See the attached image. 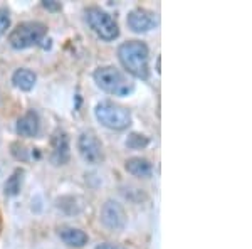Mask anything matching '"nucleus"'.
I'll return each instance as SVG.
<instances>
[{
  "label": "nucleus",
  "mask_w": 252,
  "mask_h": 249,
  "mask_svg": "<svg viewBox=\"0 0 252 249\" xmlns=\"http://www.w3.org/2000/svg\"><path fill=\"white\" fill-rule=\"evenodd\" d=\"M118 58L129 74L138 79L150 77V51L141 40H128L118 47Z\"/></svg>",
  "instance_id": "obj_1"
},
{
  "label": "nucleus",
  "mask_w": 252,
  "mask_h": 249,
  "mask_svg": "<svg viewBox=\"0 0 252 249\" xmlns=\"http://www.w3.org/2000/svg\"><path fill=\"white\" fill-rule=\"evenodd\" d=\"M94 81L103 91L115 96H128L135 89L131 81L113 66L97 68L94 71Z\"/></svg>",
  "instance_id": "obj_2"
},
{
  "label": "nucleus",
  "mask_w": 252,
  "mask_h": 249,
  "mask_svg": "<svg viewBox=\"0 0 252 249\" xmlns=\"http://www.w3.org/2000/svg\"><path fill=\"white\" fill-rule=\"evenodd\" d=\"M94 113L97 121L109 130H125L131 125V113L125 106L115 105L111 101H101Z\"/></svg>",
  "instance_id": "obj_3"
},
{
  "label": "nucleus",
  "mask_w": 252,
  "mask_h": 249,
  "mask_svg": "<svg viewBox=\"0 0 252 249\" xmlns=\"http://www.w3.org/2000/svg\"><path fill=\"white\" fill-rule=\"evenodd\" d=\"M47 27L42 22H22L9 34V44L14 49H27L37 46L44 39Z\"/></svg>",
  "instance_id": "obj_4"
},
{
  "label": "nucleus",
  "mask_w": 252,
  "mask_h": 249,
  "mask_svg": "<svg viewBox=\"0 0 252 249\" xmlns=\"http://www.w3.org/2000/svg\"><path fill=\"white\" fill-rule=\"evenodd\" d=\"M86 15V22L93 31L97 34V37L103 40H115L120 36V27L115 22V19L108 14V12L101 10L99 7H89L84 12Z\"/></svg>",
  "instance_id": "obj_5"
},
{
  "label": "nucleus",
  "mask_w": 252,
  "mask_h": 249,
  "mask_svg": "<svg viewBox=\"0 0 252 249\" xmlns=\"http://www.w3.org/2000/svg\"><path fill=\"white\" fill-rule=\"evenodd\" d=\"M78 150L83 157L84 162H88L89 165H97V163L103 162V145L97 140L96 133L88 130L79 135L78 140Z\"/></svg>",
  "instance_id": "obj_6"
},
{
  "label": "nucleus",
  "mask_w": 252,
  "mask_h": 249,
  "mask_svg": "<svg viewBox=\"0 0 252 249\" xmlns=\"http://www.w3.org/2000/svg\"><path fill=\"white\" fill-rule=\"evenodd\" d=\"M101 222L109 231H123L126 227V212L120 202L106 201L101 207Z\"/></svg>",
  "instance_id": "obj_7"
},
{
  "label": "nucleus",
  "mask_w": 252,
  "mask_h": 249,
  "mask_svg": "<svg viewBox=\"0 0 252 249\" xmlns=\"http://www.w3.org/2000/svg\"><path fill=\"white\" fill-rule=\"evenodd\" d=\"M71 157L69 152V137L64 130H56L51 138V162L54 165H66Z\"/></svg>",
  "instance_id": "obj_8"
},
{
  "label": "nucleus",
  "mask_w": 252,
  "mask_h": 249,
  "mask_svg": "<svg viewBox=\"0 0 252 249\" xmlns=\"http://www.w3.org/2000/svg\"><path fill=\"white\" fill-rule=\"evenodd\" d=\"M128 27L133 32H138V34H143V32L152 31L153 27L157 26V17L153 12L146 10V9H135L128 14Z\"/></svg>",
  "instance_id": "obj_9"
},
{
  "label": "nucleus",
  "mask_w": 252,
  "mask_h": 249,
  "mask_svg": "<svg viewBox=\"0 0 252 249\" xmlns=\"http://www.w3.org/2000/svg\"><path fill=\"white\" fill-rule=\"evenodd\" d=\"M15 130H17V133L20 135V137H26V138L35 137L40 130L39 115L34 111V109L27 111L26 115H22L17 120V126H15Z\"/></svg>",
  "instance_id": "obj_10"
},
{
  "label": "nucleus",
  "mask_w": 252,
  "mask_h": 249,
  "mask_svg": "<svg viewBox=\"0 0 252 249\" xmlns=\"http://www.w3.org/2000/svg\"><path fill=\"white\" fill-rule=\"evenodd\" d=\"M59 238L71 248H83L88 244V234L78 227H61Z\"/></svg>",
  "instance_id": "obj_11"
},
{
  "label": "nucleus",
  "mask_w": 252,
  "mask_h": 249,
  "mask_svg": "<svg viewBox=\"0 0 252 249\" xmlns=\"http://www.w3.org/2000/svg\"><path fill=\"white\" fill-rule=\"evenodd\" d=\"M126 170H128L131 175L135 177H140V178H146L150 177L153 172V167L146 158H141V157H135V158H129L126 160Z\"/></svg>",
  "instance_id": "obj_12"
},
{
  "label": "nucleus",
  "mask_w": 252,
  "mask_h": 249,
  "mask_svg": "<svg viewBox=\"0 0 252 249\" xmlns=\"http://www.w3.org/2000/svg\"><path fill=\"white\" fill-rule=\"evenodd\" d=\"M35 81H37V76L31 69H17L12 74V83L15 84V88L22 89V91H31L34 88Z\"/></svg>",
  "instance_id": "obj_13"
},
{
  "label": "nucleus",
  "mask_w": 252,
  "mask_h": 249,
  "mask_svg": "<svg viewBox=\"0 0 252 249\" xmlns=\"http://www.w3.org/2000/svg\"><path fill=\"white\" fill-rule=\"evenodd\" d=\"M22 180H24V170L17 169L5 183V195H17L20 192V187H22Z\"/></svg>",
  "instance_id": "obj_14"
},
{
  "label": "nucleus",
  "mask_w": 252,
  "mask_h": 249,
  "mask_svg": "<svg viewBox=\"0 0 252 249\" xmlns=\"http://www.w3.org/2000/svg\"><path fill=\"white\" fill-rule=\"evenodd\" d=\"M150 143V140L145 137V135H138V133H131L128 137V140H126V145L129 146V148H143V146H146Z\"/></svg>",
  "instance_id": "obj_15"
},
{
  "label": "nucleus",
  "mask_w": 252,
  "mask_h": 249,
  "mask_svg": "<svg viewBox=\"0 0 252 249\" xmlns=\"http://www.w3.org/2000/svg\"><path fill=\"white\" fill-rule=\"evenodd\" d=\"M10 26V17H9V12L5 9H0V36L3 34Z\"/></svg>",
  "instance_id": "obj_16"
},
{
  "label": "nucleus",
  "mask_w": 252,
  "mask_h": 249,
  "mask_svg": "<svg viewBox=\"0 0 252 249\" xmlns=\"http://www.w3.org/2000/svg\"><path fill=\"white\" fill-rule=\"evenodd\" d=\"M44 7L46 9H59V3H54V0H44Z\"/></svg>",
  "instance_id": "obj_17"
},
{
  "label": "nucleus",
  "mask_w": 252,
  "mask_h": 249,
  "mask_svg": "<svg viewBox=\"0 0 252 249\" xmlns=\"http://www.w3.org/2000/svg\"><path fill=\"white\" fill-rule=\"evenodd\" d=\"M96 249H123V248H120V246H116V244H109V243H106V244H99Z\"/></svg>",
  "instance_id": "obj_18"
},
{
  "label": "nucleus",
  "mask_w": 252,
  "mask_h": 249,
  "mask_svg": "<svg viewBox=\"0 0 252 249\" xmlns=\"http://www.w3.org/2000/svg\"><path fill=\"white\" fill-rule=\"evenodd\" d=\"M0 226H2V219H0Z\"/></svg>",
  "instance_id": "obj_19"
}]
</instances>
